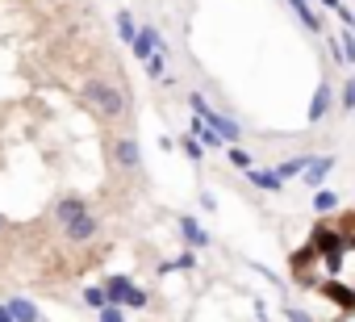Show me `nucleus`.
<instances>
[{
    "label": "nucleus",
    "mask_w": 355,
    "mask_h": 322,
    "mask_svg": "<svg viewBox=\"0 0 355 322\" xmlns=\"http://www.w3.org/2000/svg\"><path fill=\"white\" fill-rule=\"evenodd\" d=\"M84 101L101 113V117H121L125 113V92L109 80H84Z\"/></svg>",
    "instance_id": "1"
},
{
    "label": "nucleus",
    "mask_w": 355,
    "mask_h": 322,
    "mask_svg": "<svg viewBox=\"0 0 355 322\" xmlns=\"http://www.w3.org/2000/svg\"><path fill=\"white\" fill-rule=\"evenodd\" d=\"M113 164L121 168V172H138L142 168V146H138V138H117L113 142Z\"/></svg>",
    "instance_id": "2"
},
{
    "label": "nucleus",
    "mask_w": 355,
    "mask_h": 322,
    "mask_svg": "<svg viewBox=\"0 0 355 322\" xmlns=\"http://www.w3.org/2000/svg\"><path fill=\"white\" fill-rule=\"evenodd\" d=\"M96 230H101V222L92 218V210H88V214H80V218H71V222H63L67 243H92V239H96Z\"/></svg>",
    "instance_id": "3"
},
{
    "label": "nucleus",
    "mask_w": 355,
    "mask_h": 322,
    "mask_svg": "<svg viewBox=\"0 0 355 322\" xmlns=\"http://www.w3.org/2000/svg\"><path fill=\"white\" fill-rule=\"evenodd\" d=\"M130 46H134V59L142 63V59H150L155 51H163V38H159V30H155V26H138V34H134V42H130Z\"/></svg>",
    "instance_id": "4"
},
{
    "label": "nucleus",
    "mask_w": 355,
    "mask_h": 322,
    "mask_svg": "<svg viewBox=\"0 0 355 322\" xmlns=\"http://www.w3.org/2000/svg\"><path fill=\"white\" fill-rule=\"evenodd\" d=\"M330 172H334V155H318V159H309V164H305V172H301V180L318 189V185H322V180H326Z\"/></svg>",
    "instance_id": "5"
},
{
    "label": "nucleus",
    "mask_w": 355,
    "mask_h": 322,
    "mask_svg": "<svg viewBox=\"0 0 355 322\" xmlns=\"http://www.w3.org/2000/svg\"><path fill=\"white\" fill-rule=\"evenodd\" d=\"M330 105H334V88H330V84L322 80V84L313 88V101H309V121L318 126V121H322V117L330 113Z\"/></svg>",
    "instance_id": "6"
},
{
    "label": "nucleus",
    "mask_w": 355,
    "mask_h": 322,
    "mask_svg": "<svg viewBox=\"0 0 355 322\" xmlns=\"http://www.w3.org/2000/svg\"><path fill=\"white\" fill-rule=\"evenodd\" d=\"M5 310H9V318H13V322H42V310H38L30 297H9V301H5Z\"/></svg>",
    "instance_id": "7"
},
{
    "label": "nucleus",
    "mask_w": 355,
    "mask_h": 322,
    "mask_svg": "<svg viewBox=\"0 0 355 322\" xmlns=\"http://www.w3.org/2000/svg\"><path fill=\"white\" fill-rule=\"evenodd\" d=\"M180 239H184V243H189L193 251H197V247H209V230H205V226H201L197 218H189V214L180 218Z\"/></svg>",
    "instance_id": "8"
},
{
    "label": "nucleus",
    "mask_w": 355,
    "mask_h": 322,
    "mask_svg": "<svg viewBox=\"0 0 355 322\" xmlns=\"http://www.w3.org/2000/svg\"><path fill=\"white\" fill-rule=\"evenodd\" d=\"M80 214H88V197H76V193H67V197L55 205V218H59V222H71V218H80Z\"/></svg>",
    "instance_id": "9"
},
{
    "label": "nucleus",
    "mask_w": 355,
    "mask_h": 322,
    "mask_svg": "<svg viewBox=\"0 0 355 322\" xmlns=\"http://www.w3.org/2000/svg\"><path fill=\"white\" fill-rule=\"evenodd\" d=\"M247 176H251V185H255V189H263V193H284V180H280L276 172H263V168H251Z\"/></svg>",
    "instance_id": "10"
},
{
    "label": "nucleus",
    "mask_w": 355,
    "mask_h": 322,
    "mask_svg": "<svg viewBox=\"0 0 355 322\" xmlns=\"http://www.w3.org/2000/svg\"><path fill=\"white\" fill-rule=\"evenodd\" d=\"M189 134H193V138H197V142H201L205 151H214V146H226V142H222V138H218V134H214V130H209L205 121H201V117H193V126H189Z\"/></svg>",
    "instance_id": "11"
},
{
    "label": "nucleus",
    "mask_w": 355,
    "mask_h": 322,
    "mask_svg": "<svg viewBox=\"0 0 355 322\" xmlns=\"http://www.w3.org/2000/svg\"><path fill=\"white\" fill-rule=\"evenodd\" d=\"M288 9H293V13H297L301 22H305V30H309V34H322V22L313 17V9L305 5V0H288Z\"/></svg>",
    "instance_id": "12"
},
{
    "label": "nucleus",
    "mask_w": 355,
    "mask_h": 322,
    "mask_svg": "<svg viewBox=\"0 0 355 322\" xmlns=\"http://www.w3.org/2000/svg\"><path fill=\"white\" fill-rule=\"evenodd\" d=\"M322 293H326L330 301H338L343 310H355V293H351L347 285H322Z\"/></svg>",
    "instance_id": "13"
},
{
    "label": "nucleus",
    "mask_w": 355,
    "mask_h": 322,
    "mask_svg": "<svg viewBox=\"0 0 355 322\" xmlns=\"http://www.w3.org/2000/svg\"><path fill=\"white\" fill-rule=\"evenodd\" d=\"M142 67H146L150 80H163V76H167V51H155L150 59H142Z\"/></svg>",
    "instance_id": "14"
},
{
    "label": "nucleus",
    "mask_w": 355,
    "mask_h": 322,
    "mask_svg": "<svg viewBox=\"0 0 355 322\" xmlns=\"http://www.w3.org/2000/svg\"><path fill=\"white\" fill-rule=\"evenodd\" d=\"M313 210H318V214H334V210H338V193H334V189H318V193H313Z\"/></svg>",
    "instance_id": "15"
},
{
    "label": "nucleus",
    "mask_w": 355,
    "mask_h": 322,
    "mask_svg": "<svg viewBox=\"0 0 355 322\" xmlns=\"http://www.w3.org/2000/svg\"><path fill=\"white\" fill-rule=\"evenodd\" d=\"M305 164H309L305 155H293V159H284V164L276 168V176H280V180H288V176H301V172H305Z\"/></svg>",
    "instance_id": "16"
},
{
    "label": "nucleus",
    "mask_w": 355,
    "mask_h": 322,
    "mask_svg": "<svg viewBox=\"0 0 355 322\" xmlns=\"http://www.w3.org/2000/svg\"><path fill=\"white\" fill-rule=\"evenodd\" d=\"M226 155H230V164H234L239 172H251V168H255V159H251V155H247L239 142H230V151H226Z\"/></svg>",
    "instance_id": "17"
},
{
    "label": "nucleus",
    "mask_w": 355,
    "mask_h": 322,
    "mask_svg": "<svg viewBox=\"0 0 355 322\" xmlns=\"http://www.w3.org/2000/svg\"><path fill=\"white\" fill-rule=\"evenodd\" d=\"M193 268H197V251H193V247L171 260V272H193Z\"/></svg>",
    "instance_id": "18"
},
{
    "label": "nucleus",
    "mask_w": 355,
    "mask_h": 322,
    "mask_svg": "<svg viewBox=\"0 0 355 322\" xmlns=\"http://www.w3.org/2000/svg\"><path fill=\"white\" fill-rule=\"evenodd\" d=\"M180 151H184V155L193 159V164H201V159H205V146H201V142H197L193 134H189V138H180Z\"/></svg>",
    "instance_id": "19"
},
{
    "label": "nucleus",
    "mask_w": 355,
    "mask_h": 322,
    "mask_svg": "<svg viewBox=\"0 0 355 322\" xmlns=\"http://www.w3.org/2000/svg\"><path fill=\"white\" fill-rule=\"evenodd\" d=\"M117 34H121V42H134L138 26H134V17H130V13H117Z\"/></svg>",
    "instance_id": "20"
},
{
    "label": "nucleus",
    "mask_w": 355,
    "mask_h": 322,
    "mask_svg": "<svg viewBox=\"0 0 355 322\" xmlns=\"http://www.w3.org/2000/svg\"><path fill=\"white\" fill-rule=\"evenodd\" d=\"M84 305H92V310H105V305H109V297H105V289H101V285H92V289H84Z\"/></svg>",
    "instance_id": "21"
},
{
    "label": "nucleus",
    "mask_w": 355,
    "mask_h": 322,
    "mask_svg": "<svg viewBox=\"0 0 355 322\" xmlns=\"http://www.w3.org/2000/svg\"><path fill=\"white\" fill-rule=\"evenodd\" d=\"M338 46H343V59H347V67H355V34H351V30H343Z\"/></svg>",
    "instance_id": "22"
},
{
    "label": "nucleus",
    "mask_w": 355,
    "mask_h": 322,
    "mask_svg": "<svg viewBox=\"0 0 355 322\" xmlns=\"http://www.w3.org/2000/svg\"><path fill=\"white\" fill-rule=\"evenodd\" d=\"M338 105H343V109H347V113H351V109H355V76H351V80H347V84H343V96H338Z\"/></svg>",
    "instance_id": "23"
},
{
    "label": "nucleus",
    "mask_w": 355,
    "mask_h": 322,
    "mask_svg": "<svg viewBox=\"0 0 355 322\" xmlns=\"http://www.w3.org/2000/svg\"><path fill=\"white\" fill-rule=\"evenodd\" d=\"M101 314V322H125V310L121 305H105V310H96Z\"/></svg>",
    "instance_id": "24"
},
{
    "label": "nucleus",
    "mask_w": 355,
    "mask_h": 322,
    "mask_svg": "<svg viewBox=\"0 0 355 322\" xmlns=\"http://www.w3.org/2000/svg\"><path fill=\"white\" fill-rule=\"evenodd\" d=\"M288 322H313L305 310H297V305H288Z\"/></svg>",
    "instance_id": "25"
},
{
    "label": "nucleus",
    "mask_w": 355,
    "mask_h": 322,
    "mask_svg": "<svg viewBox=\"0 0 355 322\" xmlns=\"http://www.w3.org/2000/svg\"><path fill=\"white\" fill-rule=\"evenodd\" d=\"M0 322H13V318H9V310H5V305H0Z\"/></svg>",
    "instance_id": "26"
},
{
    "label": "nucleus",
    "mask_w": 355,
    "mask_h": 322,
    "mask_svg": "<svg viewBox=\"0 0 355 322\" xmlns=\"http://www.w3.org/2000/svg\"><path fill=\"white\" fill-rule=\"evenodd\" d=\"M5 226H9V222H5V214H0V235H5Z\"/></svg>",
    "instance_id": "27"
}]
</instances>
